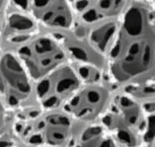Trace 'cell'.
<instances>
[{"label":"cell","mask_w":155,"mask_h":147,"mask_svg":"<svg viewBox=\"0 0 155 147\" xmlns=\"http://www.w3.org/2000/svg\"><path fill=\"white\" fill-rule=\"evenodd\" d=\"M154 57V2L130 0L104 58L107 75L124 86L152 79Z\"/></svg>","instance_id":"cell-1"},{"label":"cell","mask_w":155,"mask_h":147,"mask_svg":"<svg viewBox=\"0 0 155 147\" xmlns=\"http://www.w3.org/2000/svg\"><path fill=\"white\" fill-rule=\"evenodd\" d=\"M73 120L64 112L30 109L18 114L15 134L27 143L38 147H58L69 142Z\"/></svg>","instance_id":"cell-2"},{"label":"cell","mask_w":155,"mask_h":147,"mask_svg":"<svg viewBox=\"0 0 155 147\" xmlns=\"http://www.w3.org/2000/svg\"><path fill=\"white\" fill-rule=\"evenodd\" d=\"M148 114L141 103L124 92L114 95L100 120L118 144L137 147L142 143Z\"/></svg>","instance_id":"cell-3"},{"label":"cell","mask_w":155,"mask_h":147,"mask_svg":"<svg viewBox=\"0 0 155 147\" xmlns=\"http://www.w3.org/2000/svg\"><path fill=\"white\" fill-rule=\"evenodd\" d=\"M15 53L34 82L68 63V59L61 40L54 35L38 34Z\"/></svg>","instance_id":"cell-4"},{"label":"cell","mask_w":155,"mask_h":147,"mask_svg":"<svg viewBox=\"0 0 155 147\" xmlns=\"http://www.w3.org/2000/svg\"><path fill=\"white\" fill-rule=\"evenodd\" d=\"M82 85L74 66L66 63L36 81L33 93L41 110L54 111L63 107Z\"/></svg>","instance_id":"cell-5"},{"label":"cell","mask_w":155,"mask_h":147,"mask_svg":"<svg viewBox=\"0 0 155 147\" xmlns=\"http://www.w3.org/2000/svg\"><path fill=\"white\" fill-rule=\"evenodd\" d=\"M33 93V80L13 51L0 55V101L9 109H18Z\"/></svg>","instance_id":"cell-6"},{"label":"cell","mask_w":155,"mask_h":147,"mask_svg":"<svg viewBox=\"0 0 155 147\" xmlns=\"http://www.w3.org/2000/svg\"><path fill=\"white\" fill-rule=\"evenodd\" d=\"M113 96L102 82L83 84L62 108L73 120L92 124L104 115Z\"/></svg>","instance_id":"cell-7"},{"label":"cell","mask_w":155,"mask_h":147,"mask_svg":"<svg viewBox=\"0 0 155 147\" xmlns=\"http://www.w3.org/2000/svg\"><path fill=\"white\" fill-rule=\"evenodd\" d=\"M4 18L1 37L7 43L19 47L38 35L39 24L26 12L12 11Z\"/></svg>","instance_id":"cell-8"},{"label":"cell","mask_w":155,"mask_h":147,"mask_svg":"<svg viewBox=\"0 0 155 147\" xmlns=\"http://www.w3.org/2000/svg\"><path fill=\"white\" fill-rule=\"evenodd\" d=\"M118 19L101 21L91 25L86 30V42L95 53L105 58L117 28Z\"/></svg>","instance_id":"cell-9"},{"label":"cell","mask_w":155,"mask_h":147,"mask_svg":"<svg viewBox=\"0 0 155 147\" xmlns=\"http://www.w3.org/2000/svg\"><path fill=\"white\" fill-rule=\"evenodd\" d=\"M74 147H118V143L101 124H90L83 130Z\"/></svg>","instance_id":"cell-10"},{"label":"cell","mask_w":155,"mask_h":147,"mask_svg":"<svg viewBox=\"0 0 155 147\" xmlns=\"http://www.w3.org/2000/svg\"><path fill=\"white\" fill-rule=\"evenodd\" d=\"M12 0H0V19L5 18Z\"/></svg>","instance_id":"cell-11"},{"label":"cell","mask_w":155,"mask_h":147,"mask_svg":"<svg viewBox=\"0 0 155 147\" xmlns=\"http://www.w3.org/2000/svg\"><path fill=\"white\" fill-rule=\"evenodd\" d=\"M5 122V116H0V129L4 126Z\"/></svg>","instance_id":"cell-12"},{"label":"cell","mask_w":155,"mask_h":147,"mask_svg":"<svg viewBox=\"0 0 155 147\" xmlns=\"http://www.w3.org/2000/svg\"><path fill=\"white\" fill-rule=\"evenodd\" d=\"M0 116H5V109L4 106L0 101Z\"/></svg>","instance_id":"cell-13"},{"label":"cell","mask_w":155,"mask_h":147,"mask_svg":"<svg viewBox=\"0 0 155 147\" xmlns=\"http://www.w3.org/2000/svg\"><path fill=\"white\" fill-rule=\"evenodd\" d=\"M12 147H15V146H12Z\"/></svg>","instance_id":"cell-14"},{"label":"cell","mask_w":155,"mask_h":147,"mask_svg":"<svg viewBox=\"0 0 155 147\" xmlns=\"http://www.w3.org/2000/svg\"><path fill=\"white\" fill-rule=\"evenodd\" d=\"M42 147H45V146H42Z\"/></svg>","instance_id":"cell-15"}]
</instances>
